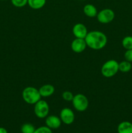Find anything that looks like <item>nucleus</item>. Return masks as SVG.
Here are the masks:
<instances>
[{"mask_svg": "<svg viewBox=\"0 0 132 133\" xmlns=\"http://www.w3.org/2000/svg\"><path fill=\"white\" fill-rule=\"evenodd\" d=\"M119 71V62L113 59L106 61L101 68V74L106 78L113 77Z\"/></svg>", "mask_w": 132, "mask_h": 133, "instance_id": "obj_3", "label": "nucleus"}, {"mask_svg": "<svg viewBox=\"0 0 132 133\" xmlns=\"http://www.w3.org/2000/svg\"><path fill=\"white\" fill-rule=\"evenodd\" d=\"M132 65L131 62H129L127 61H123L119 63V71L122 73H128L131 70Z\"/></svg>", "mask_w": 132, "mask_h": 133, "instance_id": "obj_15", "label": "nucleus"}, {"mask_svg": "<svg viewBox=\"0 0 132 133\" xmlns=\"http://www.w3.org/2000/svg\"><path fill=\"white\" fill-rule=\"evenodd\" d=\"M122 45L125 49H132V36H126L122 40Z\"/></svg>", "mask_w": 132, "mask_h": 133, "instance_id": "obj_17", "label": "nucleus"}, {"mask_svg": "<svg viewBox=\"0 0 132 133\" xmlns=\"http://www.w3.org/2000/svg\"><path fill=\"white\" fill-rule=\"evenodd\" d=\"M72 103L75 110L78 112H84L87 109L89 106V100L85 95L77 94L74 96Z\"/></svg>", "mask_w": 132, "mask_h": 133, "instance_id": "obj_4", "label": "nucleus"}, {"mask_svg": "<svg viewBox=\"0 0 132 133\" xmlns=\"http://www.w3.org/2000/svg\"><path fill=\"white\" fill-rule=\"evenodd\" d=\"M41 97H48L51 96L55 91V88L53 85L49 84H44L38 89Z\"/></svg>", "mask_w": 132, "mask_h": 133, "instance_id": "obj_11", "label": "nucleus"}, {"mask_svg": "<svg viewBox=\"0 0 132 133\" xmlns=\"http://www.w3.org/2000/svg\"><path fill=\"white\" fill-rule=\"evenodd\" d=\"M115 16V12L111 9H104L98 12L97 15V20L101 23H109L112 22Z\"/></svg>", "mask_w": 132, "mask_h": 133, "instance_id": "obj_6", "label": "nucleus"}, {"mask_svg": "<svg viewBox=\"0 0 132 133\" xmlns=\"http://www.w3.org/2000/svg\"><path fill=\"white\" fill-rule=\"evenodd\" d=\"M60 118L62 123L69 125L72 124L75 121V113L70 108L65 107L61 110L60 113Z\"/></svg>", "mask_w": 132, "mask_h": 133, "instance_id": "obj_7", "label": "nucleus"}, {"mask_svg": "<svg viewBox=\"0 0 132 133\" xmlns=\"http://www.w3.org/2000/svg\"><path fill=\"white\" fill-rule=\"evenodd\" d=\"M83 11H84V14L86 16L89 17V18H94V17L97 16V14H98L96 6L92 5V4H87V5H85L84 6Z\"/></svg>", "mask_w": 132, "mask_h": 133, "instance_id": "obj_13", "label": "nucleus"}, {"mask_svg": "<svg viewBox=\"0 0 132 133\" xmlns=\"http://www.w3.org/2000/svg\"><path fill=\"white\" fill-rule=\"evenodd\" d=\"M21 133H22V132H21Z\"/></svg>", "mask_w": 132, "mask_h": 133, "instance_id": "obj_26", "label": "nucleus"}, {"mask_svg": "<svg viewBox=\"0 0 132 133\" xmlns=\"http://www.w3.org/2000/svg\"><path fill=\"white\" fill-rule=\"evenodd\" d=\"M45 122L47 127L50 129H57L60 128L62 123L60 117L55 115L47 116L45 118Z\"/></svg>", "mask_w": 132, "mask_h": 133, "instance_id": "obj_10", "label": "nucleus"}, {"mask_svg": "<svg viewBox=\"0 0 132 133\" xmlns=\"http://www.w3.org/2000/svg\"><path fill=\"white\" fill-rule=\"evenodd\" d=\"M36 128L32 123H26L22 125L21 127V131L22 133H34Z\"/></svg>", "mask_w": 132, "mask_h": 133, "instance_id": "obj_16", "label": "nucleus"}, {"mask_svg": "<svg viewBox=\"0 0 132 133\" xmlns=\"http://www.w3.org/2000/svg\"><path fill=\"white\" fill-rule=\"evenodd\" d=\"M89 133H91V132H89Z\"/></svg>", "mask_w": 132, "mask_h": 133, "instance_id": "obj_25", "label": "nucleus"}, {"mask_svg": "<svg viewBox=\"0 0 132 133\" xmlns=\"http://www.w3.org/2000/svg\"><path fill=\"white\" fill-rule=\"evenodd\" d=\"M38 89L33 87H27L22 91V98L28 105H34L41 99Z\"/></svg>", "mask_w": 132, "mask_h": 133, "instance_id": "obj_2", "label": "nucleus"}, {"mask_svg": "<svg viewBox=\"0 0 132 133\" xmlns=\"http://www.w3.org/2000/svg\"><path fill=\"white\" fill-rule=\"evenodd\" d=\"M1 1H7V0H1Z\"/></svg>", "mask_w": 132, "mask_h": 133, "instance_id": "obj_23", "label": "nucleus"}, {"mask_svg": "<svg viewBox=\"0 0 132 133\" xmlns=\"http://www.w3.org/2000/svg\"><path fill=\"white\" fill-rule=\"evenodd\" d=\"M62 98L63 99V100L66 101H72V99H73L74 95L72 94V93L70 91H64V92L62 93Z\"/></svg>", "mask_w": 132, "mask_h": 133, "instance_id": "obj_19", "label": "nucleus"}, {"mask_svg": "<svg viewBox=\"0 0 132 133\" xmlns=\"http://www.w3.org/2000/svg\"><path fill=\"white\" fill-rule=\"evenodd\" d=\"M34 133H53V131L52 129L47 126H41L38 128H36Z\"/></svg>", "mask_w": 132, "mask_h": 133, "instance_id": "obj_20", "label": "nucleus"}, {"mask_svg": "<svg viewBox=\"0 0 132 133\" xmlns=\"http://www.w3.org/2000/svg\"><path fill=\"white\" fill-rule=\"evenodd\" d=\"M49 105L48 103L45 100L40 99L34 104V112L37 118L40 119L45 118L49 113Z\"/></svg>", "mask_w": 132, "mask_h": 133, "instance_id": "obj_5", "label": "nucleus"}, {"mask_svg": "<svg viewBox=\"0 0 132 133\" xmlns=\"http://www.w3.org/2000/svg\"><path fill=\"white\" fill-rule=\"evenodd\" d=\"M75 133H78V132H75Z\"/></svg>", "mask_w": 132, "mask_h": 133, "instance_id": "obj_24", "label": "nucleus"}, {"mask_svg": "<svg viewBox=\"0 0 132 133\" xmlns=\"http://www.w3.org/2000/svg\"><path fill=\"white\" fill-rule=\"evenodd\" d=\"M87 33V29L83 23H76L72 27V34L75 38L85 39Z\"/></svg>", "mask_w": 132, "mask_h": 133, "instance_id": "obj_9", "label": "nucleus"}, {"mask_svg": "<svg viewBox=\"0 0 132 133\" xmlns=\"http://www.w3.org/2000/svg\"><path fill=\"white\" fill-rule=\"evenodd\" d=\"M87 46L94 50H100L104 48L107 43V38L104 32L99 31L88 32L85 38Z\"/></svg>", "mask_w": 132, "mask_h": 133, "instance_id": "obj_1", "label": "nucleus"}, {"mask_svg": "<svg viewBox=\"0 0 132 133\" xmlns=\"http://www.w3.org/2000/svg\"><path fill=\"white\" fill-rule=\"evenodd\" d=\"M46 0H28L27 5L32 9L38 10L45 6Z\"/></svg>", "mask_w": 132, "mask_h": 133, "instance_id": "obj_14", "label": "nucleus"}, {"mask_svg": "<svg viewBox=\"0 0 132 133\" xmlns=\"http://www.w3.org/2000/svg\"><path fill=\"white\" fill-rule=\"evenodd\" d=\"M118 133H132V123L128 121L120 122L117 127Z\"/></svg>", "mask_w": 132, "mask_h": 133, "instance_id": "obj_12", "label": "nucleus"}, {"mask_svg": "<svg viewBox=\"0 0 132 133\" xmlns=\"http://www.w3.org/2000/svg\"><path fill=\"white\" fill-rule=\"evenodd\" d=\"M71 49L76 53H82L87 48V44L85 39L75 38L71 42Z\"/></svg>", "mask_w": 132, "mask_h": 133, "instance_id": "obj_8", "label": "nucleus"}, {"mask_svg": "<svg viewBox=\"0 0 132 133\" xmlns=\"http://www.w3.org/2000/svg\"><path fill=\"white\" fill-rule=\"evenodd\" d=\"M124 58L126 61L132 62V49H128L124 53Z\"/></svg>", "mask_w": 132, "mask_h": 133, "instance_id": "obj_21", "label": "nucleus"}, {"mask_svg": "<svg viewBox=\"0 0 132 133\" xmlns=\"http://www.w3.org/2000/svg\"><path fill=\"white\" fill-rule=\"evenodd\" d=\"M11 3L16 7L21 8L27 5L28 0H11Z\"/></svg>", "mask_w": 132, "mask_h": 133, "instance_id": "obj_18", "label": "nucleus"}, {"mask_svg": "<svg viewBox=\"0 0 132 133\" xmlns=\"http://www.w3.org/2000/svg\"><path fill=\"white\" fill-rule=\"evenodd\" d=\"M0 133H8V131L4 127H0Z\"/></svg>", "mask_w": 132, "mask_h": 133, "instance_id": "obj_22", "label": "nucleus"}]
</instances>
